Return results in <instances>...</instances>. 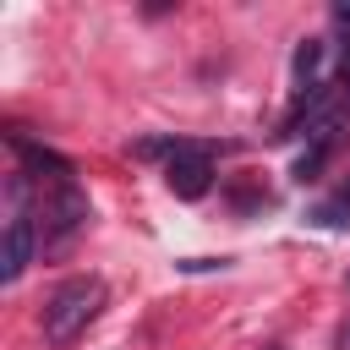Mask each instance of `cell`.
Instances as JSON below:
<instances>
[{"instance_id":"cell-11","label":"cell","mask_w":350,"mask_h":350,"mask_svg":"<svg viewBox=\"0 0 350 350\" xmlns=\"http://www.w3.org/2000/svg\"><path fill=\"white\" fill-rule=\"evenodd\" d=\"M339 345H345V350H350V328H345V334H339Z\"/></svg>"},{"instance_id":"cell-10","label":"cell","mask_w":350,"mask_h":350,"mask_svg":"<svg viewBox=\"0 0 350 350\" xmlns=\"http://www.w3.org/2000/svg\"><path fill=\"white\" fill-rule=\"evenodd\" d=\"M339 22H350V5H339Z\"/></svg>"},{"instance_id":"cell-6","label":"cell","mask_w":350,"mask_h":350,"mask_svg":"<svg viewBox=\"0 0 350 350\" xmlns=\"http://www.w3.org/2000/svg\"><path fill=\"white\" fill-rule=\"evenodd\" d=\"M334 142H339V120H334V126H317V131H312V142H306V153L295 159V170H290V175H295L301 186H306V180H317V175H323V164H328V153H334Z\"/></svg>"},{"instance_id":"cell-4","label":"cell","mask_w":350,"mask_h":350,"mask_svg":"<svg viewBox=\"0 0 350 350\" xmlns=\"http://www.w3.org/2000/svg\"><path fill=\"white\" fill-rule=\"evenodd\" d=\"M164 180H170V191H175V197L197 202V197L213 186V148H208V142H186V137H180L175 159L164 164Z\"/></svg>"},{"instance_id":"cell-5","label":"cell","mask_w":350,"mask_h":350,"mask_svg":"<svg viewBox=\"0 0 350 350\" xmlns=\"http://www.w3.org/2000/svg\"><path fill=\"white\" fill-rule=\"evenodd\" d=\"M5 142H11L16 153H22V164H27V170H49V175H55L60 186L71 180V159H60L55 148H44V142H33L27 131H16V126H11V131H5Z\"/></svg>"},{"instance_id":"cell-1","label":"cell","mask_w":350,"mask_h":350,"mask_svg":"<svg viewBox=\"0 0 350 350\" xmlns=\"http://www.w3.org/2000/svg\"><path fill=\"white\" fill-rule=\"evenodd\" d=\"M104 301H109V290H104V279H93V273L55 284L49 301H44V317H38L44 339H49V345H71L77 334H88V323L104 312Z\"/></svg>"},{"instance_id":"cell-9","label":"cell","mask_w":350,"mask_h":350,"mask_svg":"<svg viewBox=\"0 0 350 350\" xmlns=\"http://www.w3.org/2000/svg\"><path fill=\"white\" fill-rule=\"evenodd\" d=\"M334 88H339V98L350 104V44L339 49V77H334Z\"/></svg>"},{"instance_id":"cell-3","label":"cell","mask_w":350,"mask_h":350,"mask_svg":"<svg viewBox=\"0 0 350 350\" xmlns=\"http://www.w3.org/2000/svg\"><path fill=\"white\" fill-rule=\"evenodd\" d=\"M88 219H93V208H88V197L66 180V186H55V197L44 202V252H60V246H71L82 230H88Z\"/></svg>"},{"instance_id":"cell-7","label":"cell","mask_w":350,"mask_h":350,"mask_svg":"<svg viewBox=\"0 0 350 350\" xmlns=\"http://www.w3.org/2000/svg\"><path fill=\"white\" fill-rule=\"evenodd\" d=\"M317 66H323V38H301V44H295V93L323 82Z\"/></svg>"},{"instance_id":"cell-8","label":"cell","mask_w":350,"mask_h":350,"mask_svg":"<svg viewBox=\"0 0 350 350\" xmlns=\"http://www.w3.org/2000/svg\"><path fill=\"white\" fill-rule=\"evenodd\" d=\"M312 219L328 224V230H345V224H350V191H339V197H328L323 208H312Z\"/></svg>"},{"instance_id":"cell-2","label":"cell","mask_w":350,"mask_h":350,"mask_svg":"<svg viewBox=\"0 0 350 350\" xmlns=\"http://www.w3.org/2000/svg\"><path fill=\"white\" fill-rule=\"evenodd\" d=\"M5 252H0V284H16L22 273H27V262H33V252L44 246V230L33 224V208H27V170H16L11 175V186H5Z\"/></svg>"},{"instance_id":"cell-12","label":"cell","mask_w":350,"mask_h":350,"mask_svg":"<svg viewBox=\"0 0 350 350\" xmlns=\"http://www.w3.org/2000/svg\"><path fill=\"white\" fill-rule=\"evenodd\" d=\"M262 350H284V345H262Z\"/></svg>"}]
</instances>
